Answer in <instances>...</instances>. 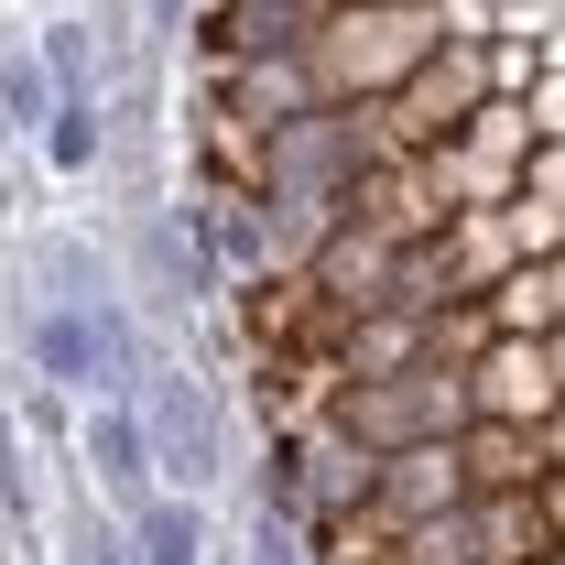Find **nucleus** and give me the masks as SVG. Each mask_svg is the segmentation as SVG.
<instances>
[{
    "mask_svg": "<svg viewBox=\"0 0 565 565\" xmlns=\"http://www.w3.org/2000/svg\"><path fill=\"white\" fill-rule=\"evenodd\" d=\"M544 349H555V370H565V327H555V338H544Z\"/></svg>",
    "mask_w": 565,
    "mask_h": 565,
    "instance_id": "obj_27",
    "label": "nucleus"
},
{
    "mask_svg": "<svg viewBox=\"0 0 565 565\" xmlns=\"http://www.w3.org/2000/svg\"><path fill=\"white\" fill-rule=\"evenodd\" d=\"M468 522H479V565H555V544H565L544 490H479Z\"/></svg>",
    "mask_w": 565,
    "mask_h": 565,
    "instance_id": "obj_11",
    "label": "nucleus"
},
{
    "mask_svg": "<svg viewBox=\"0 0 565 565\" xmlns=\"http://www.w3.org/2000/svg\"><path fill=\"white\" fill-rule=\"evenodd\" d=\"M22 349H33V381H55L66 403H98V392H120V370H109V327H98V305H66V294H44V316L22 327Z\"/></svg>",
    "mask_w": 565,
    "mask_h": 565,
    "instance_id": "obj_7",
    "label": "nucleus"
},
{
    "mask_svg": "<svg viewBox=\"0 0 565 565\" xmlns=\"http://www.w3.org/2000/svg\"><path fill=\"white\" fill-rule=\"evenodd\" d=\"M76 457H87V490L120 500V511L163 490V457H152L141 392H98V403H76Z\"/></svg>",
    "mask_w": 565,
    "mask_h": 565,
    "instance_id": "obj_5",
    "label": "nucleus"
},
{
    "mask_svg": "<svg viewBox=\"0 0 565 565\" xmlns=\"http://www.w3.org/2000/svg\"><path fill=\"white\" fill-rule=\"evenodd\" d=\"M207 98H217V120H228L239 141H273V131H294V120L327 109V87H316V55H305V44H273V55L207 66Z\"/></svg>",
    "mask_w": 565,
    "mask_h": 565,
    "instance_id": "obj_4",
    "label": "nucleus"
},
{
    "mask_svg": "<svg viewBox=\"0 0 565 565\" xmlns=\"http://www.w3.org/2000/svg\"><path fill=\"white\" fill-rule=\"evenodd\" d=\"M327 0H196V55L207 66H239V55H273V44H305Z\"/></svg>",
    "mask_w": 565,
    "mask_h": 565,
    "instance_id": "obj_9",
    "label": "nucleus"
},
{
    "mask_svg": "<svg viewBox=\"0 0 565 565\" xmlns=\"http://www.w3.org/2000/svg\"><path fill=\"white\" fill-rule=\"evenodd\" d=\"M544 435H555V457H565V414H555V424H544Z\"/></svg>",
    "mask_w": 565,
    "mask_h": 565,
    "instance_id": "obj_28",
    "label": "nucleus"
},
{
    "mask_svg": "<svg viewBox=\"0 0 565 565\" xmlns=\"http://www.w3.org/2000/svg\"><path fill=\"white\" fill-rule=\"evenodd\" d=\"M490 305V327H511V338H555L565 327V294H555V262H511V273L479 294Z\"/></svg>",
    "mask_w": 565,
    "mask_h": 565,
    "instance_id": "obj_16",
    "label": "nucleus"
},
{
    "mask_svg": "<svg viewBox=\"0 0 565 565\" xmlns=\"http://www.w3.org/2000/svg\"><path fill=\"white\" fill-rule=\"evenodd\" d=\"M468 381H479V414H511V424H555V414H565V370H555L544 338L490 327L479 359H468Z\"/></svg>",
    "mask_w": 565,
    "mask_h": 565,
    "instance_id": "obj_8",
    "label": "nucleus"
},
{
    "mask_svg": "<svg viewBox=\"0 0 565 565\" xmlns=\"http://www.w3.org/2000/svg\"><path fill=\"white\" fill-rule=\"evenodd\" d=\"M435 349V316H403V305H370L338 327V381H392V370H414Z\"/></svg>",
    "mask_w": 565,
    "mask_h": 565,
    "instance_id": "obj_12",
    "label": "nucleus"
},
{
    "mask_svg": "<svg viewBox=\"0 0 565 565\" xmlns=\"http://www.w3.org/2000/svg\"><path fill=\"white\" fill-rule=\"evenodd\" d=\"M33 33H44L55 76H66V98H98V66H87V22H33Z\"/></svg>",
    "mask_w": 565,
    "mask_h": 565,
    "instance_id": "obj_20",
    "label": "nucleus"
},
{
    "mask_svg": "<svg viewBox=\"0 0 565 565\" xmlns=\"http://www.w3.org/2000/svg\"><path fill=\"white\" fill-rule=\"evenodd\" d=\"M55 109H66V76H55V55H44V33H0V131L44 141Z\"/></svg>",
    "mask_w": 565,
    "mask_h": 565,
    "instance_id": "obj_13",
    "label": "nucleus"
},
{
    "mask_svg": "<svg viewBox=\"0 0 565 565\" xmlns=\"http://www.w3.org/2000/svg\"><path fill=\"white\" fill-rule=\"evenodd\" d=\"M511 207V239H522V262H555L565 250V207H533V196H500Z\"/></svg>",
    "mask_w": 565,
    "mask_h": 565,
    "instance_id": "obj_21",
    "label": "nucleus"
},
{
    "mask_svg": "<svg viewBox=\"0 0 565 565\" xmlns=\"http://www.w3.org/2000/svg\"><path fill=\"white\" fill-rule=\"evenodd\" d=\"M435 44H446V11L435 0H327L316 33H305L327 109H381Z\"/></svg>",
    "mask_w": 565,
    "mask_h": 565,
    "instance_id": "obj_1",
    "label": "nucleus"
},
{
    "mask_svg": "<svg viewBox=\"0 0 565 565\" xmlns=\"http://www.w3.org/2000/svg\"><path fill=\"white\" fill-rule=\"evenodd\" d=\"M0 511H33V479H22V435L0 414Z\"/></svg>",
    "mask_w": 565,
    "mask_h": 565,
    "instance_id": "obj_24",
    "label": "nucleus"
},
{
    "mask_svg": "<svg viewBox=\"0 0 565 565\" xmlns=\"http://www.w3.org/2000/svg\"><path fill=\"white\" fill-rule=\"evenodd\" d=\"M435 239H446V273H457V294H468V305H479V294H490V282L522 262V239H511V207H457Z\"/></svg>",
    "mask_w": 565,
    "mask_h": 565,
    "instance_id": "obj_14",
    "label": "nucleus"
},
{
    "mask_svg": "<svg viewBox=\"0 0 565 565\" xmlns=\"http://www.w3.org/2000/svg\"><path fill=\"white\" fill-rule=\"evenodd\" d=\"M479 55H490V98H533V76L555 66V55H544V33H533V22H511V11H500V33L479 44Z\"/></svg>",
    "mask_w": 565,
    "mask_h": 565,
    "instance_id": "obj_19",
    "label": "nucleus"
},
{
    "mask_svg": "<svg viewBox=\"0 0 565 565\" xmlns=\"http://www.w3.org/2000/svg\"><path fill=\"white\" fill-rule=\"evenodd\" d=\"M250 565H305V544H294V522H273V511H262V533H250Z\"/></svg>",
    "mask_w": 565,
    "mask_h": 565,
    "instance_id": "obj_25",
    "label": "nucleus"
},
{
    "mask_svg": "<svg viewBox=\"0 0 565 565\" xmlns=\"http://www.w3.org/2000/svg\"><path fill=\"white\" fill-rule=\"evenodd\" d=\"M457 446H468V479H479V490H544V479H555V435H544V424L479 414Z\"/></svg>",
    "mask_w": 565,
    "mask_h": 565,
    "instance_id": "obj_10",
    "label": "nucleus"
},
{
    "mask_svg": "<svg viewBox=\"0 0 565 565\" xmlns=\"http://www.w3.org/2000/svg\"><path fill=\"white\" fill-rule=\"evenodd\" d=\"M555 565H565V544H555Z\"/></svg>",
    "mask_w": 565,
    "mask_h": 565,
    "instance_id": "obj_29",
    "label": "nucleus"
},
{
    "mask_svg": "<svg viewBox=\"0 0 565 565\" xmlns=\"http://www.w3.org/2000/svg\"><path fill=\"white\" fill-rule=\"evenodd\" d=\"M109 141H120V131H109V98H66V109L44 120V141H33V152H44L66 185H87V174L109 163Z\"/></svg>",
    "mask_w": 565,
    "mask_h": 565,
    "instance_id": "obj_17",
    "label": "nucleus"
},
{
    "mask_svg": "<svg viewBox=\"0 0 565 565\" xmlns=\"http://www.w3.org/2000/svg\"><path fill=\"white\" fill-rule=\"evenodd\" d=\"M522 109H533V131H544V141H565V55L533 76V98H522Z\"/></svg>",
    "mask_w": 565,
    "mask_h": 565,
    "instance_id": "obj_23",
    "label": "nucleus"
},
{
    "mask_svg": "<svg viewBox=\"0 0 565 565\" xmlns=\"http://www.w3.org/2000/svg\"><path fill=\"white\" fill-rule=\"evenodd\" d=\"M131 544H141V565H207V500L196 490L131 500Z\"/></svg>",
    "mask_w": 565,
    "mask_h": 565,
    "instance_id": "obj_15",
    "label": "nucleus"
},
{
    "mask_svg": "<svg viewBox=\"0 0 565 565\" xmlns=\"http://www.w3.org/2000/svg\"><path fill=\"white\" fill-rule=\"evenodd\" d=\"M544 511H555V533H565V457H555V479H544Z\"/></svg>",
    "mask_w": 565,
    "mask_h": 565,
    "instance_id": "obj_26",
    "label": "nucleus"
},
{
    "mask_svg": "<svg viewBox=\"0 0 565 565\" xmlns=\"http://www.w3.org/2000/svg\"><path fill=\"white\" fill-rule=\"evenodd\" d=\"M479 98H490V55H479V44H435V55L381 98V131H392V152H435V141H457L479 120Z\"/></svg>",
    "mask_w": 565,
    "mask_h": 565,
    "instance_id": "obj_3",
    "label": "nucleus"
},
{
    "mask_svg": "<svg viewBox=\"0 0 565 565\" xmlns=\"http://www.w3.org/2000/svg\"><path fill=\"white\" fill-rule=\"evenodd\" d=\"M457 500H479L468 446H457V435H414V446H392V457H381L370 522H381V533H403V522H435V511H457Z\"/></svg>",
    "mask_w": 565,
    "mask_h": 565,
    "instance_id": "obj_6",
    "label": "nucleus"
},
{
    "mask_svg": "<svg viewBox=\"0 0 565 565\" xmlns=\"http://www.w3.org/2000/svg\"><path fill=\"white\" fill-rule=\"evenodd\" d=\"M66 565H141V544H131V511L87 490V511H66Z\"/></svg>",
    "mask_w": 565,
    "mask_h": 565,
    "instance_id": "obj_18",
    "label": "nucleus"
},
{
    "mask_svg": "<svg viewBox=\"0 0 565 565\" xmlns=\"http://www.w3.org/2000/svg\"><path fill=\"white\" fill-rule=\"evenodd\" d=\"M141 424H152L163 490H196V500H207L217 479H228V424H217V392L196 381V370L152 359V370H141Z\"/></svg>",
    "mask_w": 565,
    "mask_h": 565,
    "instance_id": "obj_2",
    "label": "nucleus"
},
{
    "mask_svg": "<svg viewBox=\"0 0 565 565\" xmlns=\"http://www.w3.org/2000/svg\"><path fill=\"white\" fill-rule=\"evenodd\" d=\"M511 196H533V207H565V141H533V163H522V185Z\"/></svg>",
    "mask_w": 565,
    "mask_h": 565,
    "instance_id": "obj_22",
    "label": "nucleus"
}]
</instances>
